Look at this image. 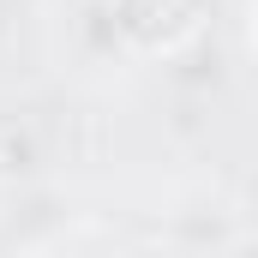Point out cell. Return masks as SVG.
<instances>
[{"mask_svg": "<svg viewBox=\"0 0 258 258\" xmlns=\"http://www.w3.org/2000/svg\"><path fill=\"white\" fill-rule=\"evenodd\" d=\"M108 12L138 54H180L204 30V0H108Z\"/></svg>", "mask_w": 258, "mask_h": 258, "instance_id": "6da1fadb", "label": "cell"}, {"mask_svg": "<svg viewBox=\"0 0 258 258\" xmlns=\"http://www.w3.org/2000/svg\"><path fill=\"white\" fill-rule=\"evenodd\" d=\"M252 54H258V18H252Z\"/></svg>", "mask_w": 258, "mask_h": 258, "instance_id": "7a4b0ae2", "label": "cell"}]
</instances>
